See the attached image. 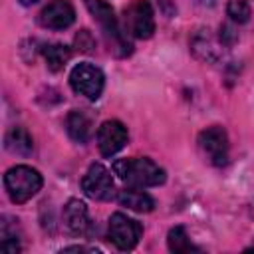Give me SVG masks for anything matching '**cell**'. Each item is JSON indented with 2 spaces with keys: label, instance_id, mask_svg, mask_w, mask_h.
<instances>
[{
  "label": "cell",
  "instance_id": "6da1fadb",
  "mask_svg": "<svg viewBox=\"0 0 254 254\" xmlns=\"http://www.w3.org/2000/svg\"><path fill=\"white\" fill-rule=\"evenodd\" d=\"M113 173L127 185L135 189H147V187H159L165 183L167 173L163 167H159L149 157H129V159H117L113 163Z\"/></svg>",
  "mask_w": 254,
  "mask_h": 254
},
{
  "label": "cell",
  "instance_id": "7a4b0ae2",
  "mask_svg": "<svg viewBox=\"0 0 254 254\" xmlns=\"http://www.w3.org/2000/svg\"><path fill=\"white\" fill-rule=\"evenodd\" d=\"M83 2H85V6H87L89 14L93 16V20L99 24V28H101V32H103L107 44L111 46L109 50H113L119 58L129 56V54L133 52V48H131V44H129V40H127L125 30H123V28L119 26V22H117L113 8H111L105 0H83Z\"/></svg>",
  "mask_w": 254,
  "mask_h": 254
},
{
  "label": "cell",
  "instance_id": "3957f363",
  "mask_svg": "<svg viewBox=\"0 0 254 254\" xmlns=\"http://www.w3.org/2000/svg\"><path fill=\"white\" fill-rule=\"evenodd\" d=\"M42 185H44L42 175L28 165L10 167L4 173V189L10 196V200L16 204L28 202L32 196H36L38 190L42 189Z\"/></svg>",
  "mask_w": 254,
  "mask_h": 254
},
{
  "label": "cell",
  "instance_id": "277c9868",
  "mask_svg": "<svg viewBox=\"0 0 254 254\" xmlns=\"http://www.w3.org/2000/svg\"><path fill=\"white\" fill-rule=\"evenodd\" d=\"M123 30L137 40H149L155 34V12L149 0H133L123 10Z\"/></svg>",
  "mask_w": 254,
  "mask_h": 254
},
{
  "label": "cell",
  "instance_id": "5b68a950",
  "mask_svg": "<svg viewBox=\"0 0 254 254\" xmlns=\"http://www.w3.org/2000/svg\"><path fill=\"white\" fill-rule=\"evenodd\" d=\"M69 85L75 93L95 101L103 93L105 75L97 65L89 64V62H81L69 71Z\"/></svg>",
  "mask_w": 254,
  "mask_h": 254
},
{
  "label": "cell",
  "instance_id": "8992f818",
  "mask_svg": "<svg viewBox=\"0 0 254 254\" xmlns=\"http://www.w3.org/2000/svg\"><path fill=\"white\" fill-rule=\"evenodd\" d=\"M107 236L119 250H133L143 236V224L123 212H113L107 224Z\"/></svg>",
  "mask_w": 254,
  "mask_h": 254
},
{
  "label": "cell",
  "instance_id": "52a82bcc",
  "mask_svg": "<svg viewBox=\"0 0 254 254\" xmlns=\"http://www.w3.org/2000/svg\"><path fill=\"white\" fill-rule=\"evenodd\" d=\"M198 149L202 153V157L214 165V167H224L228 163V135L222 127L212 125L206 127L198 133Z\"/></svg>",
  "mask_w": 254,
  "mask_h": 254
},
{
  "label": "cell",
  "instance_id": "ba28073f",
  "mask_svg": "<svg viewBox=\"0 0 254 254\" xmlns=\"http://www.w3.org/2000/svg\"><path fill=\"white\" fill-rule=\"evenodd\" d=\"M81 190L93 200H111L115 196V183L109 169L101 163L89 165V169L81 177Z\"/></svg>",
  "mask_w": 254,
  "mask_h": 254
},
{
  "label": "cell",
  "instance_id": "9c48e42d",
  "mask_svg": "<svg viewBox=\"0 0 254 254\" xmlns=\"http://www.w3.org/2000/svg\"><path fill=\"white\" fill-rule=\"evenodd\" d=\"M129 139L127 127L117 119H107L97 129V147L103 157H111L125 147Z\"/></svg>",
  "mask_w": 254,
  "mask_h": 254
},
{
  "label": "cell",
  "instance_id": "30bf717a",
  "mask_svg": "<svg viewBox=\"0 0 254 254\" xmlns=\"http://www.w3.org/2000/svg\"><path fill=\"white\" fill-rule=\"evenodd\" d=\"M38 20L48 30H65L75 22V8L69 0H52L42 8Z\"/></svg>",
  "mask_w": 254,
  "mask_h": 254
},
{
  "label": "cell",
  "instance_id": "8fae6325",
  "mask_svg": "<svg viewBox=\"0 0 254 254\" xmlns=\"http://www.w3.org/2000/svg\"><path fill=\"white\" fill-rule=\"evenodd\" d=\"M64 224L73 236H85L91 232L93 224L89 218V210L85 202L79 198H69L64 206Z\"/></svg>",
  "mask_w": 254,
  "mask_h": 254
},
{
  "label": "cell",
  "instance_id": "7c38bea8",
  "mask_svg": "<svg viewBox=\"0 0 254 254\" xmlns=\"http://www.w3.org/2000/svg\"><path fill=\"white\" fill-rule=\"evenodd\" d=\"M65 131L75 143H87L93 135V119L81 109H73L65 117Z\"/></svg>",
  "mask_w": 254,
  "mask_h": 254
},
{
  "label": "cell",
  "instance_id": "4fadbf2b",
  "mask_svg": "<svg viewBox=\"0 0 254 254\" xmlns=\"http://www.w3.org/2000/svg\"><path fill=\"white\" fill-rule=\"evenodd\" d=\"M117 202L121 206H127L129 210H135V212H151L155 208L153 196L147 194L143 189H135V187L119 190L117 192Z\"/></svg>",
  "mask_w": 254,
  "mask_h": 254
},
{
  "label": "cell",
  "instance_id": "5bb4252c",
  "mask_svg": "<svg viewBox=\"0 0 254 254\" xmlns=\"http://www.w3.org/2000/svg\"><path fill=\"white\" fill-rule=\"evenodd\" d=\"M4 147L12 155L28 157L34 151V141H32V135L24 127H10L4 135Z\"/></svg>",
  "mask_w": 254,
  "mask_h": 254
},
{
  "label": "cell",
  "instance_id": "9a60e30c",
  "mask_svg": "<svg viewBox=\"0 0 254 254\" xmlns=\"http://www.w3.org/2000/svg\"><path fill=\"white\" fill-rule=\"evenodd\" d=\"M42 56L50 71H60L71 58V50L65 44H46L42 48Z\"/></svg>",
  "mask_w": 254,
  "mask_h": 254
},
{
  "label": "cell",
  "instance_id": "2e32d148",
  "mask_svg": "<svg viewBox=\"0 0 254 254\" xmlns=\"http://www.w3.org/2000/svg\"><path fill=\"white\" fill-rule=\"evenodd\" d=\"M167 246L171 252H177V254H183V252H196L198 248L190 242L185 226H173L167 234Z\"/></svg>",
  "mask_w": 254,
  "mask_h": 254
},
{
  "label": "cell",
  "instance_id": "e0dca14e",
  "mask_svg": "<svg viewBox=\"0 0 254 254\" xmlns=\"http://www.w3.org/2000/svg\"><path fill=\"white\" fill-rule=\"evenodd\" d=\"M226 14L236 24H246L250 20V6L246 0H230L226 6Z\"/></svg>",
  "mask_w": 254,
  "mask_h": 254
},
{
  "label": "cell",
  "instance_id": "ac0fdd59",
  "mask_svg": "<svg viewBox=\"0 0 254 254\" xmlns=\"http://www.w3.org/2000/svg\"><path fill=\"white\" fill-rule=\"evenodd\" d=\"M75 44H77V50H81V52H91L93 46H95V42L91 40V36H89L87 30H81V32L75 36Z\"/></svg>",
  "mask_w": 254,
  "mask_h": 254
},
{
  "label": "cell",
  "instance_id": "d6986e66",
  "mask_svg": "<svg viewBox=\"0 0 254 254\" xmlns=\"http://www.w3.org/2000/svg\"><path fill=\"white\" fill-rule=\"evenodd\" d=\"M62 252H99V248H91V246H65V248H62Z\"/></svg>",
  "mask_w": 254,
  "mask_h": 254
},
{
  "label": "cell",
  "instance_id": "ffe728a7",
  "mask_svg": "<svg viewBox=\"0 0 254 254\" xmlns=\"http://www.w3.org/2000/svg\"><path fill=\"white\" fill-rule=\"evenodd\" d=\"M18 2H20L22 6H32V4H36L38 0H18Z\"/></svg>",
  "mask_w": 254,
  "mask_h": 254
},
{
  "label": "cell",
  "instance_id": "44dd1931",
  "mask_svg": "<svg viewBox=\"0 0 254 254\" xmlns=\"http://www.w3.org/2000/svg\"><path fill=\"white\" fill-rule=\"evenodd\" d=\"M200 2H204V0H200Z\"/></svg>",
  "mask_w": 254,
  "mask_h": 254
}]
</instances>
